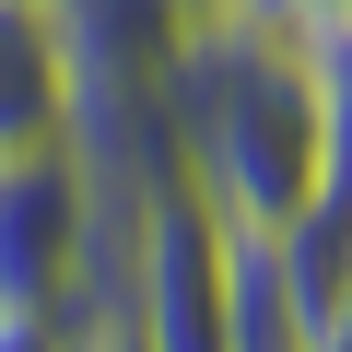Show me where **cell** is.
<instances>
[{"label":"cell","mask_w":352,"mask_h":352,"mask_svg":"<svg viewBox=\"0 0 352 352\" xmlns=\"http://www.w3.org/2000/svg\"><path fill=\"white\" fill-rule=\"evenodd\" d=\"M305 329H317V294L294 247L258 223H223V352H305Z\"/></svg>","instance_id":"277c9868"},{"label":"cell","mask_w":352,"mask_h":352,"mask_svg":"<svg viewBox=\"0 0 352 352\" xmlns=\"http://www.w3.org/2000/svg\"><path fill=\"white\" fill-rule=\"evenodd\" d=\"M47 12H71V0H47Z\"/></svg>","instance_id":"9c48e42d"},{"label":"cell","mask_w":352,"mask_h":352,"mask_svg":"<svg viewBox=\"0 0 352 352\" xmlns=\"http://www.w3.org/2000/svg\"><path fill=\"white\" fill-rule=\"evenodd\" d=\"M305 352H352V282L317 305V329H305Z\"/></svg>","instance_id":"ba28073f"},{"label":"cell","mask_w":352,"mask_h":352,"mask_svg":"<svg viewBox=\"0 0 352 352\" xmlns=\"http://www.w3.org/2000/svg\"><path fill=\"white\" fill-rule=\"evenodd\" d=\"M0 352H71V317H24V305H0Z\"/></svg>","instance_id":"52a82bcc"},{"label":"cell","mask_w":352,"mask_h":352,"mask_svg":"<svg viewBox=\"0 0 352 352\" xmlns=\"http://www.w3.org/2000/svg\"><path fill=\"white\" fill-rule=\"evenodd\" d=\"M71 352H153V340H141V317H129V282H118V294H94V305L71 317Z\"/></svg>","instance_id":"5b68a950"},{"label":"cell","mask_w":352,"mask_h":352,"mask_svg":"<svg viewBox=\"0 0 352 352\" xmlns=\"http://www.w3.org/2000/svg\"><path fill=\"white\" fill-rule=\"evenodd\" d=\"M71 24L47 0H0V153H59L71 141Z\"/></svg>","instance_id":"3957f363"},{"label":"cell","mask_w":352,"mask_h":352,"mask_svg":"<svg viewBox=\"0 0 352 352\" xmlns=\"http://www.w3.org/2000/svg\"><path fill=\"white\" fill-rule=\"evenodd\" d=\"M235 12L270 36H329V24H352V0H235Z\"/></svg>","instance_id":"8992f818"},{"label":"cell","mask_w":352,"mask_h":352,"mask_svg":"<svg viewBox=\"0 0 352 352\" xmlns=\"http://www.w3.org/2000/svg\"><path fill=\"white\" fill-rule=\"evenodd\" d=\"M153 106H164L176 176H188L223 223L294 235L329 200V94H317L305 36H270L235 0H200V12L176 24L164 71H153Z\"/></svg>","instance_id":"6da1fadb"},{"label":"cell","mask_w":352,"mask_h":352,"mask_svg":"<svg viewBox=\"0 0 352 352\" xmlns=\"http://www.w3.org/2000/svg\"><path fill=\"white\" fill-rule=\"evenodd\" d=\"M129 317L153 352H223V212L188 176H153L129 212Z\"/></svg>","instance_id":"7a4b0ae2"}]
</instances>
